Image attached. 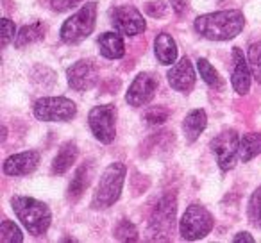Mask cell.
Here are the masks:
<instances>
[{"instance_id": "obj_1", "label": "cell", "mask_w": 261, "mask_h": 243, "mask_svg": "<svg viewBox=\"0 0 261 243\" xmlns=\"http://www.w3.org/2000/svg\"><path fill=\"white\" fill-rule=\"evenodd\" d=\"M243 25H245V16L238 9L207 13V15L199 16L193 23L197 34L211 41L232 40L242 33Z\"/></svg>"}, {"instance_id": "obj_2", "label": "cell", "mask_w": 261, "mask_h": 243, "mask_svg": "<svg viewBox=\"0 0 261 243\" xmlns=\"http://www.w3.org/2000/svg\"><path fill=\"white\" fill-rule=\"evenodd\" d=\"M11 207L22 225L33 236H43L52 222V213L45 202L33 197H13Z\"/></svg>"}, {"instance_id": "obj_3", "label": "cell", "mask_w": 261, "mask_h": 243, "mask_svg": "<svg viewBox=\"0 0 261 243\" xmlns=\"http://www.w3.org/2000/svg\"><path fill=\"white\" fill-rule=\"evenodd\" d=\"M127 168L123 163H111L104 170L98 181L97 192L91 200L93 209H108L120 199L123 182H125Z\"/></svg>"}, {"instance_id": "obj_4", "label": "cell", "mask_w": 261, "mask_h": 243, "mask_svg": "<svg viewBox=\"0 0 261 243\" xmlns=\"http://www.w3.org/2000/svg\"><path fill=\"white\" fill-rule=\"evenodd\" d=\"M95 22H97V4L95 2H88L86 6L73 13L61 27V40L68 45L81 43L86 40L95 29Z\"/></svg>"}, {"instance_id": "obj_5", "label": "cell", "mask_w": 261, "mask_h": 243, "mask_svg": "<svg viewBox=\"0 0 261 243\" xmlns=\"http://www.w3.org/2000/svg\"><path fill=\"white\" fill-rule=\"evenodd\" d=\"M213 224V217L206 207L199 206V204H192L185 211L181 222H179V232L188 241H195V239H200L206 234H210Z\"/></svg>"}, {"instance_id": "obj_6", "label": "cell", "mask_w": 261, "mask_h": 243, "mask_svg": "<svg viewBox=\"0 0 261 243\" xmlns=\"http://www.w3.org/2000/svg\"><path fill=\"white\" fill-rule=\"evenodd\" d=\"M175 213H177V204L174 197H163L156 204L149 224V232L152 234V239H158V241L170 239V232L174 231Z\"/></svg>"}, {"instance_id": "obj_7", "label": "cell", "mask_w": 261, "mask_h": 243, "mask_svg": "<svg viewBox=\"0 0 261 243\" xmlns=\"http://www.w3.org/2000/svg\"><path fill=\"white\" fill-rule=\"evenodd\" d=\"M77 105L66 97H43L34 104V116L41 122H70Z\"/></svg>"}, {"instance_id": "obj_8", "label": "cell", "mask_w": 261, "mask_h": 243, "mask_svg": "<svg viewBox=\"0 0 261 243\" xmlns=\"http://www.w3.org/2000/svg\"><path fill=\"white\" fill-rule=\"evenodd\" d=\"M88 124L100 143H111L116 136V107L113 104L95 105L88 115Z\"/></svg>"}, {"instance_id": "obj_9", "label": "cell", "mask_w": 261, "mask_h": 243, "mask_svg": "<svg viewBox=\"0 0 261 243\" xmlns=\"http://www.w3.org/2000/svg\"><path fill=\"white\" fill-rule=\"evenodd\" d=\"M240 149V138L234 129H225L220 134H217L211 140V150H213L217 163L222 170H231L234 167L236 156Z\"/></svg>"}, {"instance_id": "obj_10", "label": "cell", "mask_w": 261, "mask_h": 243, "mask_svg": "<svg viewBox=\"0 0 261 243\" xmlns=\"http://www.w3.org/2000/svg\"><path fill=\"white\" fill-rule=\"evenodd\" d=\"M111 23L116 33L125 36H136L147 29L142 13L133 6H116L111 11Z\"/></svg>"}, {"instance_id": "obj_11", "label": "cell", "mask_w": 261, "mask_h": 243, "mask_svg": "<svg viewBox=\"0 0 261 243\" xmlns=\"http://www.w3.org/2000/svg\"><path fill=\"white\" fill-rule=\"evenodd\" d=\"M66 79H68V84L72 90L83 93V91H88L97 86L98 68L95 63L88 61V59H81V61L73 63L66 70Z\"/></svg>"}, {"instance_id": "obj_12", "label": "cell", "mask_w": 261, "mask_h": 243, "mask_svg": "<svg viewBox=\"0 0 261 243\" xmlns=\"http://www.w3.org/2000/svg\"><path fill=\"white\" fill-rule=\"evenodd\" d=\"M158 86H160V83H158L156 75L147 73V72L140 73V75L133 80V84L129 86V91H127V95H125L127 104L133 105V107L147 105L154 98V95H156Z\"/></svg>"}, {"instance_id": "obj_13", "label": "cell", "mask_w": 261, "mask_h": 243, "mask_svg": "<svg viewBox=\"0 0 261 243\" xmlns=\"http://www.w3.org/2000/svg\"><path fill=\"white\" fill-rule=\"evenodd\" d=\"M168 84L179 93H190L195 86V70L188 58H182L168 70Z\"/></svg>"}, {"instance_id": "obj_14", "label": "cell", "mask_w": 261, "mask_h": 243, "mask_svg": "<svg viewBox=\"0 0 261 243\" xmlns=\"http://www.w3.org/2000/svg\"><path fill=\"white\" fill-rule=\"evenodd\" d=\"M250 65L243 58V52L238 47L232 48V75L231 84L238 95H247L250 90Z\"/></svg>"}, {"instance_id": "obj_15", "label": "cell", "mask_w": 261, "mask_h": 243, "mask_svg": "<svg viewBox=\"0 0 261 243\" xmlns=\"http://www.w3.org/2000/svg\"><path fill=\"white\" fill-rule=\"evenodd\" d=\"M40 165V154L34 150H27V152H20L15 156L8 157L4 163V174L6 175H29L34 172Z\"/></svg>"}, {"instance_id": "obj_16", "label": "cell", "mask_w": 261, "mask_h": 243, "mask_svg": "<svg viewBox=\"0 0 261 243\" xmlns=\"http://www.w3.org/2000/svg\"><path fill=\"white\" fill-rule=\"evenodd\" d=\"M207 125V116L204 109H193L186 115L185 122H182V131H185V138L188 143H193L200 136V132L206 129Z\"/></svg>"}, {"instance_id": "obj_17", "label": "cell", "mask_w": 261, "mask_h": 243, "mask_svg": "<svg viewBox=\"0 0 261 243\" xmlns=\"http://www.w3.org/2000/svg\"><path fill=\"white\" fill-rule=\"evenodd\" d=\"M91 174H93L91 163L81 165L75 170V175H73L72 182H70V186H68V199L72 200V202H77V200L83 197V193L86 192V188L91 182Z\"/></svg>"}, {"instance_id": "obj_18", "label": "cell", "mask_w": 261, "mask_h": 243, "mask_svg": "<svg viewBox=\"0 0 261 243\" xmlns=\"http://www.w3.org/2000/svg\"><path fill=\"white\" fill-rule=\"evenodd\" d=\"M98 50L108 59H120L125 54V45L120 33H104L98 38Z\"/></svg>"}, {"instance_id": "obj_19", "label": "cell", "mask_w": 261, "mask_h": 243, "mask_svg": "<svg viewBox=\"0 0 261 243\" xmlns=\"http://www.w3.org/2000/svg\"><path fill=\"white\" fill-rule=\"evenodd\" d=\"M154 52L161 65H172L177 59V45H175L174 38L167 33L158 34L156 41H154Z\"/></svg>"}, {"instance_id": "obj_20", "label": "cell", "mask_w": 261, "mask_h": 243, "mask_svg": "<svg viewBox=\"0 0 261 243\" xmlns=\"http://www.w3.org/2000/svg\"><path fill=\"white\" fill-rule=\"evenodd\" d=\"M77 145L75 142H68L61 147V150L58 152V156L54 157V163H52V172L58 175L65 174L66 170L72 168V165L75 163L77 159Z\"/></svg>"}, {"instance_id": "obj_21", "label": "cell", "mask_w": 261, "mask_h": 243, "mask_svg": "<svg viewBox=\"0 0 261 243\" xmlns=\"http://www.w3.org/2000/svg\"><path fill=\"white\" fill-rule=\"evenodd\" d=\"M257 154H261V134L259 132H247V134H243V138L240 140L238 157L243 163H247V161L254 159Z\"/></svg>"}, {"instance_id": "obj_22", "label": "cell", "mask_w": 261, "mask_h": 243, "mask_svg": "<svg viewBox=\"0 0 261 243\" xmlns=\"http://www.w3.org/2000/svg\"><path fill=\"white\" fill-rule=\"evenodd\" d=\"M43 36H45V25L41 22H34V23H31V25L22 27V31L16 34L15 45H16V48H23V47H27V45L41 41Z\"/></svg>"}, {"instance_id": "obj_23", "label": "cell", "mask_w": 261, "mask_h": 243, "mask_svg": "<svg viewBox=\"0 0 261 243\" xmlns=\"http://www.w3.org/2000/svg\"><path fill=\"white\" fill-rule=\"evenodd\" d=\"M197 66H199L200 77L204 79V83L210 84V86L215 88V90H222V88H224V80H222L220 73H218L217 70L210 65L207 59L200 58L199 61H197Z\"/></svg>"}, {"instance_id": "obj_24", "label": "cell", "mask_w": 261, "mask_h": 243, "mask_svg": "<svg viewBox=\"0 0 261 243\" xmlns=\"http://www.w3.org/2000/svg\"><path fill=\"white\" fill-rule=\"evenodd\" d=\"M0 241L2 243H20L23 241V234L11 220H4L0 225Z\"/></svg>"}, {"instance_id": "obj_25", "label": "cell", "mask_w": 261, "mask_h": 243, "mask_svg": "<svg viewBox=\"0 0 261 243\" xmlns=\"http://www.w3.org/2000/svg\"><path fill=\"white\" fill-rule=\"evenodd\" d=\"M249 220L254 227L261 229V186L252 193L249 200Z\"/></svg>"}, {"instance_id": "obj_26", "label": "cell", "mask_w": 261, "mask_h": 243, "mask_svg": "<svg viewBox=\"0 0 261 243\" xmlns=\"http://www.w3.org/2000/svg\"><path fill=\"white\" fill-rule=\"evenodd\" d=\"M249 65L252 77L261 84V41L259 43H252L249 47Z\"/></svg>"}, {"instance_id": "obj_27", "label": "cell", "mask_w": 261, "mask_h": 243, "mask_svg": "<svg viewBox=\"0 0 261 243\" xmlns=\"http://www.w3.org/2000/svg\"><path fill=\"white\" fill-rule=\"evenodd\" d=\"M115 238L122 241H136L138 239V231L129 220H120L115 227Z\"/></svg>"}, {"instance_id": "obj_28", "label": "cell", "mask_w": 261, "mask_h": 243, "mask_svg": "<svg viewBox=\"0 0 261 243\" xmlns=\"http://www.w3.org/2000/svg\"><path fill=\"white\" fill-rule=\"evenodd\" d=\"M168 115H170V111H168L167 107L158 105V107L147 109L145 120H147V124H150V125H160V124H163L165 120H168Z\"/></svg>"}, {"instance_id": "obj_29", "label": "cell", "mask_w": 261, "mask_h": 243, "mask_svg": "<svg viewBox=\"0 0 261 243\" xmlns=\"http://www.w3.org/2000/svg\"><path fill=\"white\" fill-rule=\"evenodd\" d=\"M15 23L9 18H2V47H8L11 40H15Z\"/></svg>"}, {"instance_id": "obj_30", "label": "cell", "mask_w": 261, "mask_h": 243, "mask_svg": "<svg viewBox=\"0 0 261 243\" xmlns=\"http://www.w3.org/2000/svg\"><path fill=\"white\" fill-rule=\"evenodd\" d=\"M83 0H50V6L54 11L58 13H63V11H68V9H72L73 6L81 4Z\"/></svg>"}, {"instance_id": "obj_31", "label": "cell", "mask_w": 261, "mask_h": 243, "mask_svg": "<svg viewBox=\"0 0 261 243\" xmlns=\"http://www.w3.org/2000/svg\"><path fill=\"white\" fill-rule=\"evenodd\" d=\"M145 11L147 15H150L152 18H158V16H163L167 13V6L163 2H149L145 6Z\"/></svg>"}, {"instance_id": "obj_32", "label": "cell", "mask_w": 261, "mask_h": 243, "mask_svg": "<svg viewBox=\"0 0 261 243\" xmlns=\"http://www.w3.org/2000/svg\"><path fill=\"white\" fill-rule=\"evenodd\" d=\"M188 2L190 0H170L172 9H174L177 15H185L186 9H188Z\"/></svg>"}, {"instance_id": "obj_33", "label": "cell", "mask_w": 261, "mask_h": 243, "mask_svg": "<svg viewBox=\"0 0 261 243\" xmlns=\"http://www.w3.org/2000/svg\"><path fill=\"white\" fill-rule=\"evenodd\" d=\"M234 243H242V241H247V243H254V238L249 234V232H240V234L234 236V239H232Z\"/></svg>"}]
</instances>
